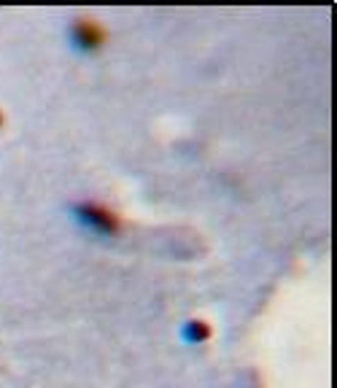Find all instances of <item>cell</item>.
Segmentation results:
<instances>
[{
    "mask_svg": "<svg viewBox=\"0 0 337 388\" xmlns=\"http://www.w3.org/2000/svg\"><path fill=\"white\" fill-rule=\"evenodd\" d=\"M100 38H103V33H100V27H97L95 22L81 19V22L76 24V41H78V44H84V46H97Z\"/></svg>",
    "mask_w": 337,
    "mask_h": 388,
    "instance_id": "7a4b0ae2",
    "label": "cell"
},
{
    "mask_svg": "<svg viewBox=\"0 0 337 388\" xmlns=\"http://www.w3.org/2000/svg\"><path fill=\"white\" fill-rule=\"evenodd\" d=\"M78 213H81V218H84V221H89L92 227L103 229V232H111V229H116V216H114V213H108V211H103L100 205H84Z\"/></svg>",
    "mask_w": 337,
    "mask_h": 388,
    "instance_id": "6da1fadb",
    "label": "cell"
}]
</instances>
